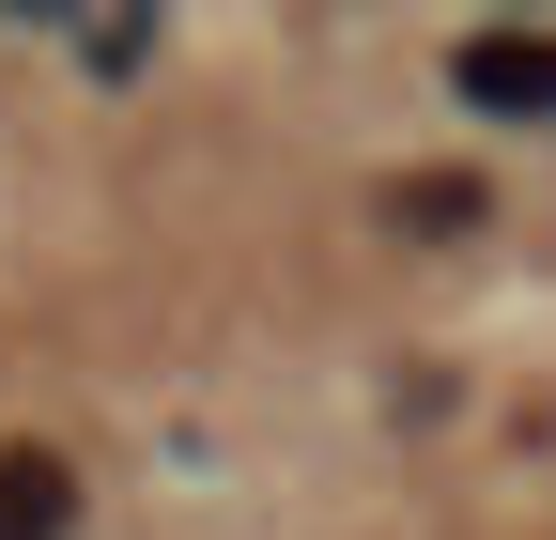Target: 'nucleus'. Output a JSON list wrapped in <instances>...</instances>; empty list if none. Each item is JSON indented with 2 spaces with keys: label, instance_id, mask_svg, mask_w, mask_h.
<instances>
[{
  "label": "nucleus",
  "instance_id": "nucleus-1",
  "mask_svg": "<svg viewBox=\"0 0 556 540\" xmlns=\"http://www.w3.org/2000/svg\"><path fill=\"white\" fill-rule=\"evenodd\" d=\"M448 78H464V108H495V124H541V108H556V31H479V47L448 62Z\"/></svg>",
  "mask_w": 556,
  "mask_h": 540
},
{
  "label": "nucleus",
  "instance_id": "nucleus-2",
  "mask_svg": "<svg viewBox=\"0 0 556 540\" xmlns=\"http://www.w3.org/2000/svg\"><path fill=\"white\" fill-rule=\"evenodd\" d=\"M0 540H78V463L62 448H0Z\"/></svg>",
  "mask_w": 556,
  "mask_h": 540
},
{
  "label": "nucleus",
  "instance_id": "nucleus-3",
  "mask_svg": "<svg viewBox=\"0 0 556 540\" xmlns=\"http://www.w3.org/2000/svg\"><path fill=\"white\" fill-rule=\"evenodd\" d=\"M387 232H479V185H464V170H417V185H387Z\"/></svg>",
  "mask_w": 556,
  "mask_h": 540
}]
</instances>
